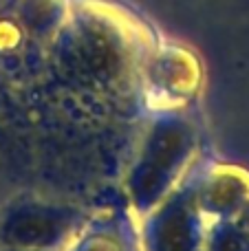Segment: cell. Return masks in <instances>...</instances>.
I'll use <instances>...</instances> for the list:
<instances>
[{
    "label": "cell",
    "mask_w": 249,
    "mask_h": 251,
    "mask_svg": "<svg viewBox=\"0 0 249 251\" xmlns=\"http://www.w3.org/2000/svg\"><path fill=\"white\" fill-rule=\"evenodd\" d=\"M194 152V137L183 124H161L154 128L132 172V194L137 205L154 209L172 194Z\"/></svg>",
    "instance_id": "obj_1"
},
{
    "label": "cell",
    "mask_w": 249,
    "mask_h": 251,
    "mask_svg": "<svg viewBox=\"0 0 249 251\" xmlns=\"http://www.w3.org/2000/svg\"><path fill=\"white\" fill-rule=\"evenodd\" d=\"M205 216L192 190H176L152 209L146 251H205Z\"/></svg>",
    "instance_id": "obj_2"
},
{
    "label": "cell",
    "mask_w": 249,
    "mask_h": 251,
    "mask_svg": "<svg viewBox=\"0 0 249 251\" xmlns=\"http://www.w3.org/2000/svg\"><path fill=\"white\" fill-rule=\"evenodd\" d=\"M73 218L66 209L51 205H29L4 221L2 238L22 251H40L57 245L71 231Z\"/></svg>",
    "instance_id": "obj_3"
},
{
    "label": "cell",
    "mask_w": 249,
    "mask_h": 251,
    "mask_svg": "<svg viewBox=\"0 0 249 251\" xmlns=\"http://www.w3.org/2000/svg\"><path fill=\"white\" fill-rule=\"evenodd\" d=\"M192 192L205 221H225L249 201V178L234 168H216Z\"/></svg>",
    "instance_id": "obj_4"
},
{
    "label": "cell",
    "mask_w": 249,
    "mask_h": 251,
    "mask_svg": "<svg viewBox=\"0 0 249 251\" xmlns=\"http://www.w3.org/2000/svg\"><path fill=\"white\" fill-rule=\"evenodd\" d=\"M203 249L205 251H249V234L245 229H241L232 218L207 221Z\"/></svg>",
    "instance_id": "obj_5"
},
{
    "label": "cell",
    "mask_w": 249,
    "mask_h": 251,
    "mask_svg": "<svg viewBox=\"0 0 249 251\" xmlns=\"http://www.w3.org/2000/svg\"><path fill=\"white\" fill-rule=\"evenodd\" d=\"M79 251H126V249H124V245L115 236L100 234V236H91L88 240H84Z\"/></svg>",
    "instance_id": "obj_6"
},
{
    "label": "cell",
    "mask_w": 249,
    "mask_h": 251,
    "mask_svg": "<svg viewBox=\"0 0 249 251\" xmlns=\"http://www.w3.org/2000/svg\"><path fill=\"white\" fill-rule=\"evenodd\" d=\"M7 2H9V0H0V11H2V7H4Z\"/></svg>",
    "instance_id": "obj_7"
}]
</instances>
